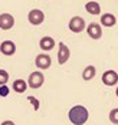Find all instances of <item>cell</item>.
<instances>
[{
  "label": "cell",
  "mask_w": 118,
  "mask_h": 125,
  "mask_svg": "<svg viewBox=\"0 0 118 125\" xmlns=\"http://www.w3.org/2000/svg\"><path fill=\"white\" fill-rule=\"evenodd\" d=\"M85 27H86V26H85V20H84L82 17H79V16H74V17L69 20V29H71V32H74V33H81Z\"/></svg>",
  "instance_id": "cell-3"
},
{
  "label": "cell",
  "mask_w": 118,
  "mask_h": 125,
  "mask_svg": "<svg viewBox=\"0 0 118 125\" xmlns=\"http://www.w3.org/2000/svg\"><path fill=\"white\" fill-rule=\"evenodd\" d=\"M58 46H59V50H58V62L61 63V65H64V63L68 62V59L71 56V50H69V48L66 46L64 42H61Z\"/></svg>",
  "instance_id": "cell-6"
},
{
  "label": "cell",
  "mask_w": 118,
  "mask_h": 125,
  "mask_svg": "<svg viewBox=\"0 0 118 125\" xmlns=\"http://www.w3.org/2000/svg\"><path fill=\"white\" fill-rule=\"evenodd\" d=\"M27 20H29L32 25L38 26V25H40V23H43L45 14H43V12L39 10V9H33V10H30L29 14H27Z\"/></svg>",
  "instance_id": "cell-4"
},
{
  "label": "cell",
  "mask_w": 118,
  "mask_h": 125,
  "mask_svg": "<svg viewBox=\"0 0 118 125\" xmlns=\"http://www.w3.org/2000/svg\"><path fill=\"white\" fill-rule=\"evenodd\" d=\"M43 82H45V76L42 72H32L30 76H29V86L32 88V89H38L43 85Z\"/></svg>",
  "instance_id": "cell-2"
},
{
  "label": "cell",
  "mask_w": 118,
  "mask_h": 125,
  "mask_svg": "<svg viewBox=\"0 0 118 125\" xmlns=\"http://www.w3.org/2000/svg\"><path fill=\"white\" fill-rule=\"evenodd\" d=\"M89 118V112L84 105H75L69 111V121L74 125H84Z\"/></svg>",
  "instance_id": "cell-1"
},
{
  "label": "cell",
  "mask_w": 118,
  "mask_h": 125,
  "mask_svg": "<svg viewBox=\"0 0 118 125\" xmlns=\"http://www.w3.org/2000/svg\"><path fill=\"white\" fill-rule=\"evenodd\" d=\"M115 23H117V19L112 13H104L101 16V25L105 27H112Z\"/></svg>",
  "instance_id": "cell-11"
},
{
  "label": "cell",
  "mask_w": 118,
  "mask_h": 125,
  "mask_svg": "<svg viewBox=\"0 0 118 125\" xmlns=\"http://www.w3.org/2000/svg\"><path fill=\"white\" fill-rule=\"evenodd\" d=\"M1 125H16L13 122V121H9V119H7V121H4V122H1Z\"/></svg>",
  "instance_id": "cell-19"
},
{
  "label": "cell",
  "mask_w": 118,
  "mask_h": 125,
  "mask_svg": "<svg viewBox=\"0 0 118 125\" xmlns=\"http://www.w3.org/2000/svg\"><path fill=\"white\" fill-rule=\"evenodd\" d=\"M7 81H9V73H7V71L0 69V86H1V85H6Z\"/></svg>",
  "instance_id": "cell-16"
},
{
  "label": "cell",
  "mask_w": 118,
  "mask_h": 125,
  "mask_svg": "<svg viewBox=\"0 0 118 125\" xmlns=\"http://www.w3.org/2000/svg\"><path fill=\"white\" fill-rule=\"evenodd\" d=\"M27 89V82L25 79H16L13 82V91L17 94H23Z\"/></svg>",
  "instance_id": "cell-14"
},
{
  "label": "cell",
  "mask_w": 118,
  "mask_h": 125,
  "mask_svg": "<svg viewBox=\"0 0 118 125\" xmlns=\"http://www.w3.org/2000/svg\"><path fill=\"white\" fill-rule=\"evenodd\" d=\"M39 46L42 50H52L53 46H55V39L51 38V36H45V38L40 39Z\"/></svg>",
  "instance_id": "cell-12"
},
{
  "label": "cell",
  "mask_w": 118,
  "mask_h": 125,
  "mask_svg": "<svg viewBox=\"0 0 118 125\" xmlns=\"http://www.w3.org/2000/svg\"><path fill=\"white\" fill-rule=\"evenodd\" d=\"M0 52H1L3 55H6V56L14 55V52H16V45H14V42H12V40H4V42H1V45H0Z\"/></svg>",
  "instance_id": "cell-10"
},
{
  "label": "cell",
  "mask_w": 118,
  "mask_h": 125,
  "mask_svg": "<svg viewBox=\"0 0 118 125\" xmlns=\"http://www.w3.org/2000/svg\"><path fill=\"white\" fill-rule=\"evenodd\" d=\"M102 83L107 86H114L118 83V73L115 71H105L102 73Z\"/></svg>",
  "instance_id": "cell-5"
},
{
  "label": "cell",
  "mask_w": 118,
  "mask_h": 125,
  "mask_svg": "<svg viewBox=\"0 0 118 125\" xmlns=\"http://www.w3.org/2000/svg\"><path fill=\"white\" fill-rule=\"evenodd\" d=\"M95 73H97L95 66L89 65V66H86V68L84 69V72H82V79H84V81H91V79H94Z\"/></svg>",
  "instance_id": "cell-15"
},
{
  "label": "cell",
  "mask_w": 118,
  "mask_h": 125,
  "mask_svg": "<svg viewBox=\"0 0 118 125\" xmlns=\"http://www.w3.org/2000/svg\"><path fill=\"white\" fill-rule=\"evenodd\" d=\"M109 121H111L112 124L118 125V108L111 109V112H109Z\"/></svg>",
  "instance_id": "cell-17"
},
{
  "label": "cell",
  "mask_w": 118,
  "mask_h": 125,
  "mask_svg": "<svg viewBox=\"0 0 118 125\" xmlns=\"http://www.w3.org/2000/svg\"><path fill=\"white\" fill-rule=\"evenodd\" d=\"M36 66L39 68V69H48V68H51V63H52V59H51V56L49 55H46V53H40L36 56Z\"/></svg>",
  "instance_id": "cell-9"
},
{
  "label": "cell",
  "mask_w": 118,
  "mask_h": 125,
  "mask_svg": "<svg viewBox=\"0 0 118 125\" xmlns=\"http://www.w3.org/2000/svg\"><path fill=\"white\" fill-rule=\"evenodd\" d=\"M14 25V19L10 13H1L0 14V29L3 30H9Z\"/></svg>",
  "instance_id": "cell-8"
},
{
  "label": "cell",
  "mask_w": 118,
  "mask_h": 125,
  "mask_svg": "<svg viewBox=\"0 0 118 125\" xmlns=\"http://www.w3.org/2000/svg\"><path fill=\"white\" fill-rule=\"evenodd\" d=\"M9 95V88L7 85H1L0 86V96H7Z\"/></svg>",
  "instance_id": "cell-18"
},
{
  "label": "cell",
  "mask_w": 118,
  "mask_h": 125,
  "mask_svg": "<svg viewBox=\"0 0 118 125\" xmlns=\"http://www.w3.org/2000/svg\"><path fill=\"white\" fill-rule=\"evenodd\" d=\"M85 10L89 13V14H94V16H97V14H99L101 13V6H99V3H97V1H88L86 4H85Z\"/></svg>",
  "instance_id": "cell-13"
},
{
  "label": "cell",
  "mask_w": 118,
  "mask_h": 125,
  "mask_svg": "<svg viewBox=\"0 0 118 125\" xmlns=\"http://www.w3.org/2000/svg\"><path fill=\"white\" fill-rule=\"evenodd\" d=\"M86 32H88L89 38L95 39V40L101 39V36H102V27L98 23H95V22H92V23H89V25L86 26Z\"/></svg>",
  "instance_id": "cell-7"
},
{
  "label": "cell",
  "mask_w": 118,
  "mask_h": 125,
  "mask_svg": "<svg viewBox=\"0 0 118 125\" xmlns=\"http://www.w3.org/2000/svg\"><path fill=\"white\" fill-rule=\"evenodd\" d=\"M115 95L118 96V86H117V89H115Z\"/></svg>",
  "instance_id": "cell-20"
}]
</instances>
